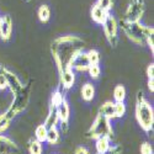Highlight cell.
<instances>
[{
    "label": "cell",
    "mask_w": 154,
    "mask_h": 154,
    "mask_svg": "<svg viewBox=\"0 0 154 154\" xmlns=\"http://www.w3.org/2000/svg\"><path fill=\"white\" fill-rule=\"evenodd\" d=\"M85 42L75 35L58 36L51 43V54L57 67L58 73L64 69H70L73 62L82 52H84Z\"/></svg>",
    "instance_id": "obj_1"
},
{
    "label": "cell",
    "mask_w": 154,
    "mask_h": 154,
    "mask_svg": "<svg viewBox=\"0 0 154 154\" xmlns=\"http://www.w3.org/2000/svg\"><path fill=\"white\" fill-rule=\"evenodd\" d=\"M136 120L139 127L147 133H153V127H154V109L152 104L147 100L142 90H138L136 95Z\"/></svg>",
    "instance_id": "obj_2"
},
{
    "label": "cell",
    "mask_w": 154,
    "mask_h": 154,
    "mask_svg": "<svg viewBox=\"0 0 154 154\" xmlns=\"http://www.w3.org/2000/svg\"><path fill=\"white\" fill-rule=\"evenodd\" d=\"M119 27L123 31V33L126 35L128 40L138 46L146 45L147 38L153 37V35H154V29L146 26L142 22L131 23L125 20H121L119 22Z\"/></svg>",
    "instance_id": "obj_3"
},
{
    "label": "cell",
    "mask_w": 154,
    "mask_h": 154,
    "mask_svg": "<svg viewBox=\"0 0 154 154\" xmlns=\"http://www.w3.org/2000/svg\"><path fill=\"white\" fill-rule=\"evenodd\" d=\"M32 80H30L29 83H26L21 90L14 96L11 104L9 105V107L6 109L5 113L6 116L11 120H14L15 117H17L21 112H23L27 109L29 102H30V97H31V88H32Z\"/></svg>",
    "instance_id": "obj_4"
},
{
    "label": "cell",
    "mask_w": 154,
    "mask_h": 154,
    "mask_svg": "<svg viewBox=\"0 0 154 154\" xmlns=\"http://www.w3.org/2000/svg\"><path fill=\"white\" fill-rule=\"evenodd\" d=\"M85 136H86V138L93 139V140H95L100 137H104V136L112 138L113 130H112L111 120L106 119L105 116H102L101 113H97L95 120L91 123V126L88 128Z\"/></svg>",
    "instance_id": "obj_5"
},
{
    "label": "cell",
    "mask_w": 154,
    "mask_h": 154,
    "mask_svg": "<svg viewBox=\"0 0 154 154\" xmlns=\"http://www.w3.org/2000/svg\"><path fill=\"white\" fill-rule=\"evenodd\" d=\"M144 12H146L144 0H130L122 20L131 23L140 22L144 16Z\"/></svg>",
    "instance_id": "obj_6"
},
{
    "label": "cell",
    "mask_w": 154,
    "mask_h": 154,
    "mask_svg": "<svg viewBox=\"0 0 154 154\" xmlns=\"http://www.w3.org/2000/svg\"><path fill=\"white\" fill-rule=\"evenodd\" d=\"M102 29H104V35L110 46L116 47L119 43V21L116 20V17L110 14L102 25Z\"/></svg>",
    "instance_id": "obj_7"
},
{
    "label": "cell",
    "mask_w": 154,
    "mask_h": 154,
    "mask_svg": "<svg viewBox=\"0 0 154 154\" xmlns=\"http://www.w3.org/2000/svg\"><path fill=\"white\" fill-rule=\"evenodd\" d=\"M58 112V125H59V131L63 134H67L69 131V121H70V107L67 97H64L62 104L57 109Z\"/></svg>",
    "instance_id": "obj_8"
},
{
    "label": "cell",
    "mask_w": 154,
    "mask_h": 154,
    "mask_svg": "<svg viewBox=\"0 0 154 154\" xmlns=\"http://www.w3.org/2000/svg\"><path fill=\"white\" fill-rule=\"evenodd\" d=\"M0 73H2L5 76L6 83H8V89L11 91V94L15 96L21 90V89H22V86H23L22 82L20 80V78H19V76L14 72H11L6 67H3L2 66V68H0Z\"/></svg>",
    "instance_id": "obj_9"
},
{
    "label": "cell",
    "mask_w": 154,
    "mask_h": 154,
    "mask_svg": "<svg viewBox=\"0 0 154 154\" xmlns=\"http://www.w3.org/2000/svg\"><path fill=\"white\" fill-rule=\"evenodd\" d=\"M0 154H21V149L10 137L0 134Z\"/></svg>",
    "instance_id": "obj_10"
},
{
    "label": "cell",
    "mask_w": 154,
    "mask_h": 154,
    "mask_svg": "<svg viewBox=\"0 0 154 154\" xmlns=\"http://www.w3.org/2000/svg\"><path fill=\"white\" fill-rule=\"evenodd\" d=\"M12 19L10 15H4L3 20H2V25H0V38L4 41L8 42L10 41V38L12 36Z\"/></svg>",
    "instance_id": "obj_11"
},
{
    "label": "cell",
    "mask_w": 154,
    "mask_h": 154,
    "mask_svg": "<svg viewBox=\"0 0 154 154\" xmlns=\"http://www.w3.org/2000/svg\"><path fill=\"white\" fill-rule=\"evenodd\" d=\"M58 75H59L60 86L64 90H69L70 88H73V85L75 83V72L72 68L62 70L60 73H58Z\"/></svg>",
    "instance_id": "obj_12"
},
{
    "label": "cell",
    "mask_w": 154,
    "mask_h": 154,
    "mask_svg": "<svg viewBox=\"0 0 154 154\" xmlns=\"http://www.w3.org/2000/svg\"><path fill=\"white\" fill-rule=\"evenodd\" d=\"M110 12H107L106 10H104L102 8H100L97 4H94L91 10H90V16H91V20L97 23V25H104V22L106 21V19L109 17Z\"/></svg>",
    "instance_id": "obj_13"
},
{
    "label": "cell",
    "mask_w": 154,
    "mask_h": 154,
    "mask_svg": "<svg viewBox=\"0 0 154 154\" xmlns=\"http://www.w3.org/2000/svg\"><path fill=\"white\" fill-rule=\"evenodd\" d=\"M90 66V63L88 60V57H86V52H82L78 57L75 58V60L73 62V66H72V69L74 72H79V73H83V72H88V68Z\"/></svg>",
    "instance_id": "obj_14"
},
{
    "label": "cell",
    "mask_w": 154,
    "mask_h": 154,
    "mask_svg": "<svg viewBox=\"0 0 154 154\" xmlns=\"http://www.w3.org/2000/svg\"><path fill=\"white\" fill-rule=\"evenodd\" d=\"M111 137H100L97 139H95V150H96V154H102L107 152L110 148H111Z\"/></svg>",
    "instance_id": "obj_15"
},
{
    "label": "cell",
    "mask_w": 154,
    "mask_h": 154,
    "mask_svg": "<svg viewBox=\"0 0 154 154\" xmlns=\"http://www.w3.org/2000/svg\"><path fill=\"white\" fill-rule=\"evenodd\" d=\"M82 99L86 102H90L95 97V86L91 83H85L80 89Z\"/></svg>",
    "instance_id": "obj_16"
},
{
    "label": "cell",
    "mask_w": 154,
    "mask_h": 154,
    "mask_svg": "<svg viewBox=\"0 0 154 154\" xmlns=\"http://www.w3.org/2000/svg\"><path fill=\"white\" fill-rule=\"evenodd\" d=\"M43 125H45L47 128L58 127V112H57V107L49 106L48 115H47V117H46Z\"/></svg>",
    "instance_id": "obj_17"
},
{
    "label": "cell",
    "mask_w": 154,
    "mask_h": 154,
    "mask_svg": "<svg viewBox=\"0 0 154 154\" xmlns=\"http://www.w3.org/2000/svg\"><path fill=\"white\" fill-rule=\"evenodd\" d=\"M99 113H101L102 116H105L109 120H115V102L113 101L104 102L99 109Z\"/></svg>",
    "instance_id": "obj_18"
},
{
    "label": "cell",
    "mask_w": 154,
    "mask_h": 154,
    "mask_svg": "<svg viewBox=\"0 0 154 154\" xmlns=\"http://www.w3.org/2000/svg\"><path fill=\"white\" fill-rule=\"evenodd\" d=\"M46 142H47L49 146H57V144L60 142V131H59L58 127L48 128Z\"/></svg>",
    "instance_id": "obj_19"
},
{
    "label": "cell",
    "mask_w": 154,
    "mask_h": 154,
    "mask_svg": "<svg viewBox=\"0 0 154 154\" xmlns=\"http://www.w3.org/2000/svg\"><path fill=\"white\" fill-rule=\"evenodd\" d=\"M29 154H43V144L35 138H30L27 142Z\"/></svg>",
    "instance_id": "obj_20"
},
{
    "label": "cell",
    "mask_w": 154,
    "mask_h": 154,
    "mask_svg": "<svg viewBox=\"0 0 154 154\" xmlns=\"http://www.w3.org/2000/svg\"><path fill=\"white\" fill-rule=\"evenodd\" d=\"M127 96L126 88L122 84H119L113 88V102H125Z\"/></svg>",
    "instance_id": "obj_21"
},
{
    "label": "cell",
    "mask_w": 154,
    "mask_h": 154,
    "mask_svg": "<svg viewBox=\"0 0 154 154\" xmlns=\"http://www.w3.org/2000/svg\"><path fill=\"white\" fill-rule=\"evenodd\" d=\"M37 16L42 23H47L51 20V9L47 4H42L37 10Z\"/></svg>",
    "instance_id": "obj_22"
},
{
    "label": "cell",
    "mask_w": 154,
    "mask_h": 154,
    "mask_svg": "<svg viewBox=\"0 0 154 154\" xmlns=\"http://www.w3.org/2000/svg\"><path fill=\"white\" fill-rule=\"evenodd\" d=\"M47 132H48V128L42 123V125H38L36 128H35V134H33V138L37 139L38 142L41 143H45L46 139H47Z\"/></svg>",
    "instance_id": "obj_23"
},
{
    "label": "cell",
    "mask_w": 154,
    "mask_h": 154,
    "mask_svg": "<svg viewBox=\"0 0 154 154\" xmlns=\"http://www.w3.org/2000/svg\"><path fill=\"white\" fill-rule=\"evenodd\" d=\"M64 97H66V96H64V94L62 93L60 89H57V90H54L52 93L51 101H49V106H53V107H57L58 109V106L62 104V101H63Z\"/></svg>",
    "instance_id": "obj_24"
},
{
    "label": "cell",
    "mask_w": 154,
    "mask_h": 154,
    "mask_svg": "<svg viewBox=\"0 0 154 154\" xmlns=\"http://www.w3.org/2000/svg\"><path fill=\"white\" fill-rule=\"evenodd\" d=\"M11 122H12V120L6 116L5 112L0 113V134H4V132L8 131V128L10 127Z\"/></svg>",
    "instance_id": "obj_25"
},
{
    "label": "cell",
    "mask_w": 154,
    "mask_h": 154,
    "mask_svg": "<svg viewBox=\"0 0 154 154\" xmlns=\"http://www.w3.org/2000/svg\"><path fill=\"white\" fill-rule=\"evenodd\" d=\"M86 57H88V60L90 64H99L100 63V53H99V51L96 49H90V51H88L86 52Z\"/></svg>",
    "instance_id": "obj_26"
},
{
    "label": "cell",
    "mask_w": 154,
    "mask_h": 154,
    "mask_svg": "<svg viewBox=\"0 0 154 154\" xmlns=\"http://www.w3.org/2000/svg\"><path fill=\"white\" fill-rule=\"evenodd\" d=\"M88 73L91 79H99V76L101 74V68L99 64H90L88 68Z\"/></svg>",
    "instance_id": "obj_27"
},
{
    "label": "cell",
    "mask_w": 154,
    "mask_h": 154,
    "mask_svg": "<svg viewBox=\"0 0 154 154\" xmlns=\"http://www.w3.org/2000/svg\"><path fill=\"white\" fill-rule=\"evenodd\" d=\"M126 113L125 102H115V119H121Z\"/></svg>",
    "instance_id": "obj_28"
},
{
    "label": "cell",
    "mask_w": 154,
    "mask_h": 154,
    "mask_svg": "<svg viewBox=\"0 0 154 154\" xmlns=\"http://www.w3.org/2000/svg\"><path fill=\"white\" fill-rule=\"evenodd\" d=\"M95 4H97L100 8L106 10L107 12H110L112 10V8H113V0H97Z\"/></svg>",
    "instance_id": "obj_29"
},
{
    "label": "cell",
    "mask_w": 154,
    "mask_h": 154,
    "mask_svg": "<svg viewBox=\"0 0 154 154\" xmlns=\"http://www.w3.org/2000/svg\"><path fill=\"white\" fill-rule=\"evenodd\" d=\"M140 154H153V147L149 142H143L139 148Z\"/></svg>",
    "instance_id": "obj_30"
},
{
    "label": "cell",
    "mask_w": 154,
    "mask_h": 154,
    "mask_svg": "<svg viewBox=\"0 0 154 154\" xmlns=\"http://www.w3.org/2000/svg\"><path fill=\"white\" fill-rule=\"evenodd\" d=\"M122 152H123V148L121 144H115V146H111V148L107 152L102 154H122Z\"/></svg>",
    "instance_id": "obj_31"
},
{
    "label": "cell",
    "mask_w": 154,
    "mask_h": 154,
    "mask_svg": "<svg viewBox=\"0 0 154 154\" xmlns=\"http://www.w3.org/2000/svg\"><path fill=\"white\" fill-rule=\"evenodd\" d=\"M147 76L148 79H154V63H150L147 67Z\"/></svg>",
    "instance_id": "obj_32"
},
{
    "label": "cell",
    "mask_w": 154,
    "mask_h": 154,
    "mask_svg": "<svg viewBox=\"0 0 154 154\" xmlns=\"http://www.w3.org/2000/svg\"><path fill=\"white\" fill-rule=\"evenodd\" d=\"M74 154H91V153L89 152L88 148H85V147H83V146H79V147L75 148Z\"/></svg>",
    "instance_id": "obj_33"
},
{
    "label": "cell",
    "mask_w": 154,
    "mask_h": 154,
    "mask_svg": "<svg viewBox=\"0 0 154 154\" xmlns=\"http://www.w3.org/2000/svg\"><path fill=\"white\" fill-rule=\"evenodd\" d=\"M8 89V83H6V79H5V76L0 73V90H6Z\"/></svg>",
    "instance_id": "obj_34"
},
{
    "label": "cell",
    "mask_w": 154,
    "mask_h": 154,
    "mask_svg": "<svg viewBox=\"0 0 154 154\" xmlns=\"http://www.w3.org/2000/svg\"><path fill=\"white\" fill-rule=\"evenodd\" d=\"M146 45L149 47V49L152 51V54H153V53H154V42H153V37H149V38H147Z\"/></svg>",
    "instance_id": "obj_35"
},
{
    "label": "cell",
    "mask_w": 154,
    "mask_h": 154,
    "mask_svg": "<svg viewBox=\"0 0 154 154\" xmlns=\"http://www.w3.org/2000/svg\"><path fill=\"white\" fill-rule=\"evenodd\" d=\"M148 90L149 93H154V79H148Z\"/></svg>",
    "instance_id": "obj_36"
},
{
    "label": "cell",
    "mask_w": 154,
    "mask_h": 154,
    "mask_svg": "<svg viewBox=\"0 0 154 154\" xmlns=\"http://www.w3.org/2000/svg\"><path fill=\"white\" fill-rule=\"evenodd\" d=\"M2 20H3V16H0V25H2Z\"/></svg>",
    "instance_id": "obj_37"
},
{
    "label": "cell",
    "mask_w": 154,
    "mask_h": 154,
    "mask_svg": "<svg viewBox=\"0 0 154 154\" xmlns=\"http://www.w3.org/2000/svg\"><path fill=\"white\" fill-rule=\"evenodd\" d=\"M25 2H27V3H30V2H31V0H25Z\"/></svg>",
    "instance_id": "obj_38"
},
{
    "label": "cell",
    "mask_w": 154,
    "mask_h": 154,
    "mask_svg": "<svg viewBox=\"0 0 154 154\" xmlns=\"http://www.w3.org/2000/svg\"><path fill=\"white\" fill-rule=\"evenodd\" d=\"M0 68H2V66H0Z\"/></svg>",
    "instance_id": "obj_39"
},
{
    "label": "cell",
    "mask_w": 154,
    "mask_h": 154,
    "mask_svg": "<svg viewBox=\"0 0 154 154\" xmlns=\"http://www.w3.org/2000/svg\"><path fill=\"white\" fill-rule=\"evenodd\" d=\"M153 154H154V153H153Z\"/></svg>",
    "instance_id": "obj_40"
}]
</instances>
